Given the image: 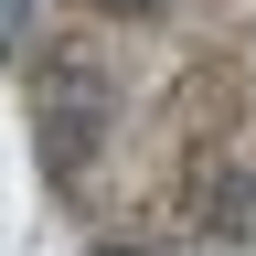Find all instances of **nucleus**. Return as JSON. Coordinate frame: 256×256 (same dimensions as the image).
<instances>
[{
    "label": "nucleus",
    "instance_id": "f257e3e1",
    "mask_svg": "<svg viewBox=\"0 0 256 256\" xmlns=\"http://www.w3.org/2000/svg\"><path fill=\"white\" fill-rule=\"evenodd\" d=\"M22 107L43 192L96 246H256V0H32Z\"/></svg>",
    "mask_w": 256,
    "mask_h": 256
}]
</instances>
